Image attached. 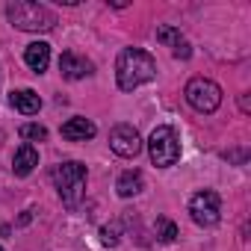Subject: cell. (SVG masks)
Instances as JSON below:
<instances>
[{"label": "cell", "instance_id": "cell-1", "mask_svg": "<svg viewBox=\"0 0 251 251\" xmlns=\"http://www.w3.org/2000/svg\"><path fill=\"white\" fill-rule=\"evenodd\" d=\"M115 77H118V89L121 92H133L142 83L157 77V62L142 48H124L118 53V62H115Z\"/></svg>", "mask_w": 251, "mask_h": 251}, {"label": "cell", "instance_id": "cell-2", "mask_svg": "<svg viewBox=\"0 0 251 251\" xmlns=\"http://www.w3.org/2000/svg\"><path fill=\"white\" fill-rule=\"evenodd\" d=\"M6 15L12 21V27L24 30V33H48L56 24V15L42 6V3H30V0H12L6 6Z\"/></svg>", "mask_w": 251, "mask_h": 251}, {"label": "cell", "instance_id": "cell-3", "mask_svg": "<svg viewBox=\"0 0 251 251\" xmlns=\"http://www.w3.org/2000/svg\"><path fill=\"white\" fill-rule=\"evenodd\" d=\"M53 183L59 189V198L65 207H77L80 198H83V186H86V166L83 163H62L53 169Z\"/></svg>", "mask_w": 251, "mask_h": 251}, {"label": "cell", "instance_id": "cell-4", "mask_svg": "<svg viewBox=\"0 0 251 251\" xmlns=\"http://www.w3.org/2000/svg\"><path fill=\"white\" fill-rule=\"evenodd\" d=\"M148 154H151V163L160 166V169L175 166L180 160V139H177L175 127L160 124V127L151 133V139H148Z\"/></svg>", "mask_w": 251, "mask_h": 251}, {"label": "cell", "instance_id": "cell-5", "mask_svg": "<svg viewBox=\"0 0 251 251\" xmlns=\"http://www.w3.org/2000/svg\"><path fill=\"white\" fill-rule=\"evenodd\" d=\"M183 95H186L189 106L198 109V112H216L219 103H222V89H219L213 80H207V77L189 80L186 89H183Z\"/></svg>", "mask_w": 251, "mask_h": 251}, {"label": "cell", "instance_id": "cell-6", "mask_svg": "<svg viewBox=\"0 0 251 251\" xmlns=\"http://www.w3.org/2000/svg\"><path fill=\"white\" fill-rule=\"evenodd\" d=\"M189 213H192V222L201 225V227H213L219 219H222V201L213 189H204V192H195L192 201H189Z\"/></svg>", "mask_w": 251, "mask_h": 251}, {"label": "cell", "instance_id": "cell-7", "mask_svg": "<svg viewBox=\"0 0 251 251\" xmlns=\"http://www.w3.org/2000/svg\"><path fill=\"white\" fill-rule=\"evenodd\" d=\"M109 148L118 154V157H136L142 151V136L133 124H115L109 130Z\"/></svg>", "mask_w": 251, "mask_h": 251}, {"label": "cell", "instance_id": "cell-8", "mask_svg": "<svg viewBox=\"0 0 251 251\" xmlns=\"http://www.w3.org/2000/svg\"><path fill=\"white\" fill-rule=\"evenodd\" d=\"M92 62L86 59V56H77V53H62L59 56V71H62V77H68V80H83V77H89L92 74Z\"/></svg>", "mask_w": 251, "mask_h": 251}, {"label": "cell", "instance_id": "cell-9", "mask_svg": "<svg viewBox=\"0 0 251 251\" xmlns=\"http://www.w3.org/2000/svg\"><path fill=\"white\" fill-rule=\"evenodd\" d=\"M95 136V124L89 121V118H68L65 124H62V139H68V142H86V139H92Z\"/></svg>", "mask_w": 251, "mask_h": 251}, {"label": "cell", "instance_id": "cell-10", "mask_svg": "<svg viewBox=\"0 0 251 251\" xmlns=\"http://www.w3.org/2000/svg\"><path fill=\"white\" fill-rule=\"evenodd\" d=\"M9 103L21 112V115H36L42 109V98L33 92V89H15L9 95Z\"/></svg>", "mask_w": 251, "mask_h": 251}, {"label": "cell", "instance_id": "cell-11", "mask_svg": "<svg viewBox=\"0 0 251 251\" xmlns=\"http://www.w3.org/2000/svg\"><path fill=\"white\" fill-rule=\"evenodd\" d=\"M39 166V151L30 145V142H24L18 151H15V160H12V172L18 175V177H27L33 169Z\"/></svg>", "mask_w": 251, "mask_h": 251}, {"label": "cell", "instance_id": "cell-12", "mask_svg": "<svg viewBox=\"0 0 251 251\" xmlns=\"http://www.w3.org/2000/svg\"><path fill=\"white\" fill-rule=\"evenodd\" d=\"M24 62H27L36 74H42V71L48 68V62H50V45H48V42H33V45H27Z\"/></svg>", "mask_w": 251, "mask_h": 251}, {"label": "cell", "instance_id": "cell-13", "mask_svg": "<svg viewBox=\"0 0 251 251\" xmlns=\"http://www.w3.org/2000/svg\"><path fill=\"white\" fill-rule=\"evenodd\" d=\"M142 186H145V180H142V172H124L121 177H118V183H115V192L121 195V198H130V195H139L142 192Z\"/></svg>", "mask_w": 251, "mask_h": 251}, {"label": "cell", "instance_id": "cell-14", "mask_svg": "<svg viewBox=\"0 0 251 251\" xmlns=\"http://www.w3.org/2000/svg\"><path fill=\"white\" fill-rule=\"evenodd\" d=\"M154 230H157V236H160L163 242H175V239H177V225L169 222V219H157Z\"/></svg>", "mask_w": 251, "mask_h": 251}, {"label": "cell", "instance_id": "cell-15", "mask_svg": "<svg viewBox=\"0 0 251 251\" xmlns=\"http://www.w3.org/2000/svg\"><path fill=\"white\" fill-rule=\"evenodd\" d=\"M24 139H30V142H45L48 139V130L42 127V124H21V130H18Z\"/></svg>", "mask_w": 251, "mask_h": 251}, {"label": "cell", "instance_id": "cell-16", "mask_svg": "<svg viewBox=\"0 0 251 251\" xmlns=\"http://www.w3.org/2000/svg\"><path fill=\"white\" fill-rule=\"evenodd\" d=\"M157 42H163L169 48H177L183 39H180V30H175V27H157Z\"/></svg>", "mask_w": 251, "mask_h": 251}, {"label": "cell", "instance_id": "cell-17", "mask_svg": "<svg viewBox=\"0 0 251 251\" xmlns=\"http://www.w3.org/2000/svg\"><path fill=\"white\" fill-rule=\"evenodd\" d=\"M100 242L109 245V248L118 245V225H103V227H100Z\"/></svg>", "mask_w": 251, "mask_h": 251}, {"label": "cell", "instance_id": "cell-18", "mask_svg": "<svg viewBox=\"0 0 251 251\" xmlns=\"http://www.w3.org/2000/svg\"><path fill=\"white\" fill-rule=\"evenodd\" d=\"M189 53H192V50H189V45H186V42H180V45L175 48V56H177V59H189Z\"/></svg>", "mask_w": 251, "mask_h": 251}, {"label": "cell", "instance_id": "cell-19", "mask_svg": "<svg viewBox=\"0 0 251 251\" xmlns=\"http://www.w3.org/2000/svg\"><path fill=\"white\" fill-rule=\"evenodd\" d=\"M239 106H242V112H248V109H251V106H248V98H245V95L239 98Z\"/></svg>", "mask_w": 251, "mask_h": 251}, {"label": "cell", "instance_id": "cell-20", "mask_svg": "<svg viewBox=\"0 0 251 251\" xmlns=\"http://www.w3.org/2000/svg\"><path fill=\"white\" fill-rule=\"evenodd\" d=\"M0 251H3V248H0Z\"/></svg>", "mask_w": 251, "mask_h": 251}]
</instances>
